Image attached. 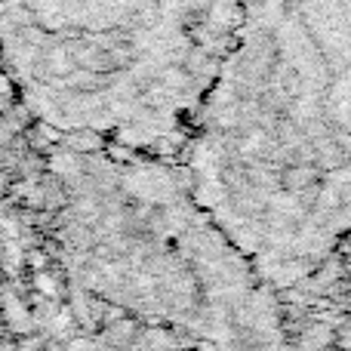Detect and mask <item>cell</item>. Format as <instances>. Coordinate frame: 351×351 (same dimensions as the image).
Here are the masks:
<instances>
[{
    "mask_svg": "<svg viewBox=\"0 0 351 351\" xmlns=\"http://www.w3.org/2000/svg\"><path fill=\"white\" fill-rule=\"evenodd\" d=\"M28 206L77 346H280L284 311L179 158L49 142Z\"/></svg>",
    "mask_w": 351,
    "mask_h": 351,
    "instance_id": "cell-1",
    "label": "cell"
},
{
    "mask_svg": "<svg viewBox=\"0 0 351 351\" xmlns=\"http://www.w3.org/2000/svg\"><path fill=\"white\" fill-rule=\"evenodd\" d=\"M182 164L274 290L315 278L351 237V0H241Z\"/></svg>",
    "mask_w": 351,
    "mask_h": 351,
    "instance_id": "cell-2",
    "label": "cell"
},
{
    "mask_svg": "<svg viewBox=\"0 0 351 351\" xmlns=\"http://www.w3.org/2000/svg\"><path fill=\"white\" fill-rule=\"evenodd\" d=\"M241 0H0V65L49 142L179 158Z\"/></svg>",
    "mask_w": 351,
    "mask_h": 351,
    "instance_id": "cell-3",
    "label": "cell"
}]
</instances>
